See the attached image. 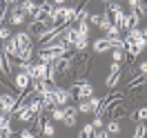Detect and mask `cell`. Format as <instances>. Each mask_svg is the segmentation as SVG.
<instances>
[{
    "instance_id": "34",
    "label": "cell",
    "mask_w": 147,
    "mask_h": 138,
    "mask_svg": "<svg viewBox=\"0 0 147 138\" xmlns=\"http://www.w3.org/2000/svg\"><path fill=\"white\" fill-rule=\"evenodd\" d=\"M20 136H22V138H31V136H36V131H34V129H22Z\"/></svg>"
},
{
    "instance_id": "16",
    "label": "cell",
    "mask_w": 147,
    "mask_h": 138,
    "mask_svg": "<svg viewBox=\"0 0 147 138\" xmlns=\"http://www.w3.org/2000/svg\"><path fill=\"white\" fill-rule=\"evenodd\" d=\"M54 2H51V0H42V2H40V5H38V9L42 11V13H45V16H49V13H51V11H54Z\"/></svg>"
},
{
    "instance_id": "3",
    "label": "cell",
    "mask_w": 147,
    "mask_h": 138,
    "mask_svg": "<svg viewBox=\"0 0 147 138\" xmlns=\"http://www.w3.org/2000/svg\"><path fill=\"white\" fill-rule=\"evenodd\" d=\"M134 27H138V16L136 13H134V11H131V13H125V16H123V20H120V25H118V29L120 31H123V29H134Z\"/></svg>"
},
{
    "instance_id": "11",
    "label": "cell",
    "mask_w": 147,
    "mask_h": 138,
    "mask_svg": "<svg viewBox=\"0 0 147 138\" xmlns=\"http://www.w3.org/2000/svg\"><path fill=\"white\" fill-rule=\"evenodd\" d=\"M0 69H2V74H11V60L5 49H0Z\"/></svg>"
},
{
    "instance_id": "38",
    "label": "cell",
    "mask_w": 147,
    "mask_h": 138,
    "mask_svg": "<svg viewBox=\"0 0 147 138\" xmlns=\"http://www.w3.org/2000/svg\"><path fill=\"white\" fill-rule=\"evenodd\" d=\"M5 2H9V5H16V2H18V0H5Z\"/></svg>"
},
{
    "instance_id": "4",
    "label": "cell",
    "mask_w": 147,
    "mask_h": 138,
    "mask_svg": "<svg viewBox=\"0 0 147 138\" xmlns=\"http://www.w3.org/2000/svg\"><path fill=\"white\" fill-rule=\"evenodd\" d=\"M54 98H56V105H67L69 98H71V92L69 89H63V87H54Z\"/></svg>"
},
{
    "instance_id": "10",
    "label": "cell",
    "mask_w": 147,
    "mask_h": 138,
    "mask_svg": "<svg viewBox=\"0 0 147 138\" xmlns=\"http://www.w3.org/2000/svg\"><path fill=\"white\" fill-rule=\"evenodd\" d=\"M9 20L13 22V25H22V22L27 20V13L20 9V7H13V9H11V18Z\"/></svg>"
},
{
    "instance_id": "6",
    "label": "cell",
    "mask_w": 147,
    "mask_h": 138,
    "mask_svg": "<svg viewBox=\"0 0 147 138\" xmlns=\"http://www.w3.org/2000/svg\"><path fill=\"white\" fill-rule=\"evenodd\" d=\"M20 9L25 11L27 16L34 18V16H36V11H38V0H22V2H20Z\"/></svg>"
},
{
    "instance_id": "27",
    "label": "cell",
    "mask_w": 147,
    "mask_h": 138,
    "mask_svg": "<svg viewBox=\"0 0 147 138\" xmlns=\"http://www.w3.org/2000/svg\"><path fill=\"white\" fill-rule=\"evenodd\" d=\"M87 20H92L94 25H98V27H100V22L105 20V13H94V16H89Z\"/></svg>"
},
{
    "instance_id": "33",
    "label": "cell",
    "mask_w": 147,
    "mask_h": 138,
    "mask_svg": "<svg viewBox=\"0 0 147 138\" xmlns=\"http://www.w3.org/2000/svg\"><path fill=\"white\" fill-rule=\"evenodd\" d=\"M123 56H125V51H123V49H114V51H111V58H114V63H118Z\"/></svg>"
},
{
    "instance_id": "29",
    "label": "cell",
    "mask_w": 147,
    "mask_h": 138,
    "mask_svg": "<svg viewBox=\"0 0 147 138\" xmlns=\"http://www.w3.org/2000/svg\"><path fill=\"white\" fill-rule=\"evenodd\" d=\"M134 118L140 120V123H143V120H147V107H140V109L136 111V116H134Z\"/></svg>"
},
{
    "instance_id": "5",
    "label": "cell",
    "mask_w": 147,
    "mask_h": 138,
    "mask_svg": "<svg viewBox=\"0 0 147 138\" xmlns=\"http://www.w3.org/2000/svg\"><path fill=\"white\" fill-rule=\"evenodd\" d=\"M29 83H31V76H29L27 71H20V74L16 76V87H18L20 92H27V89H29Z\"/></svg>"
},
{
    "instance_id": "19",
    "label": "cell",
    "mask_w": 147,
    "mask_h": 138,
    "mask_svg": "<svg viewBox=\"0 0 147 138\" xmlns=\"http://www.w3.org/2000/svg\"><path fill=\"white\" fill-rule=\"evenodd\" d=\"M42 134H45V136H54V134H56V127H54V123H51V120L42 123Z\"/></svg>"
},
{
    "instance_id": "30",
    "label": "cell",
    "mask_w": 147,
    "mask_h": 138,
    "mask_svg": "<svg viewBox=\"0 0 147 138\" xmlns=\"http://www.w3.org/2000/svg\"><path fill=\"white\" fill-rule=\"evenodd\" d=\"M87 100H89V105H92V111H96L98 109V107H100V98H96V96H92V98H87Z\"/></svg>"
},
{
    "instance_id": "24",
    "label": "cell",
    "mask_w": 147,
    "mask_h": 138,
    "mask_svg": "<svg viewBox=\"0 0 147 138\" xmlns=\"http://www.w3.org/2000/svg\"><path fill=\"white\" fill-rule=\"evenodd\" d=\"M134 136L136 138H140V136H147V125H136V129H134Z\"/></svg>"
},
{
    "instance_id": "2",
    "label": "cell",
    "mask_w": 147,
    "mask_h": 138,
    "mask_svg": "<svg viewBox=\"0 0 147 138\" xmlns=\"http://www.w3.org/2000/svg\"><path fill=\"white\" fill-rule=\"evenodd\" d=\"M16 102H18L16 96H11V94H0V111L11 114V111L16 109Z\"/></svg>"
},
{
    "instance_id": "13",
    "label": "cell",
    "mask_w": 147,
    "mask_h": 138,
    "mask_svg": "<svg viewBox=\"0 0 147 138\" xmlns=\"http://www.w3.org/2000/svg\"><path fill=\"white\" fill-rule=\"evenodd\" d=\"M36 116H38V114L29 109V105H27V107H22V109L18 111V118L22 120V123H31V120H36Z\"/></svg>"
},
{
    "instance_id": "18",
    "label": "cell",
    "mask_w": 147,
    "mask_h": 138,
    "mask_svg": "<svg viewBox=\"0 0 147 138\" xmlns=\"http://www.w3.org/2000/svg\"><path fill=\"white\" fill-rule=\"evenodd\" d=\"M118 80H120V71H114V74H109V78H107V80H105V83H107V87H116V85H118Z\"/></svg>"
},
{
    "instance_id": "26",
    "label": "cell",
    "mask_w": 147,
    "mask_h": 138,
    "mask_svg": "<svg viewBox=\"0 0 147 138\" xmlns=\"http://www.w3.org/2000/svg\"><path fill=\"white\" fill-rule=\"evenodd\" d=\"M118 34H120V29L116 27V25H109V29L105 31V36H107V38H116Z\"/></svg>"
},
{
    "instance_id": "31",
    "label": "cell",
    "mask_w": 147,
    "mask_h": 138,
    "mask_svg": "<svg viewBox=\"0 0 147 138\" xmlns=\"http://www.w3.org/2000/svg\"><path fill=\"white\" fill-rule=\"evenodd\" d=\"M9 38H11V31L7 27H0V40L5 42V40H9Z\"/></svg>"
},
{
    "instance_id": "36",
    "label": "cell",
    "mask_w": 147,
    "mask_h": 138,
    "mask_svg": "<svg viewBox=\"0 0 147 138\" xmlns=\"http://www.w3.org/2000/svg\"><path fill=\"white\" fill-rule=\"evenodd\" d=\"M138 71H143V74H147V63H140V65H138Z\"/></svg>"
},
{
    "instance_id": "14",
    "label": "cell",
    "mask_w": 147,
    "mask_h": 138,
    "mask_svg": "<svg viewBox=\"0 0 147 138\" xmlns=\"http://www.w3.org/2000/svg\"><path fill=\"white\" fill-rule=\"evenodd\" d=\"M125 51L129 54V60H131V58H136V54H140V47H138L134 40H127V38H125Z\"/></svg>"
},
{
    "instance_id": "32",
    "label": "cell",
    "mask_w": 147,
    "mask_h": 138,
    "mask_svg": "<svg viewBox=\"0 0 147 138\" xmlns=\"http://www.w3.org/2000/svg\"><path fill=\"white\" fill-rule=\"evenodd\" d=\"M7 125H9V114L0 111V127H7Z\"/></svg>"
},
{
    "instance_id": "20",
    "label": "cell",
    "mask_w": 147,
    "mask_h": 138,
    "mask_svg": "<svg viewBox=\"0 0 147 138\" xmlns=\"http://www.w3.org/2000/svg\"><path fill=\"white\" fill-rule=\"evenodd\" d=\"M78 34H80V38L89 36V25H87V20H80V22H78Z\"/></svg>"
},
{
    "instance_id": "9",
    "label": "cell",
    "mask_w": 147,
    "mask_h": 138,
    "mask_svg": "<svg viewBox=\"0 0 147 138\" xmlns=\"http://www.w3.org/2000/svg\"><path fill=\"white\" fill-rule=\"evenodd\" d=\"M7 54L11 56V58H16L18 60V54H20V49H18V45H16V40L13 38H9V40H5V47H2Z\"/></svg>"
},
{
    "instance_id": "12",
    "label": "cell",
    "mask_w": 147,
    "mask_h": 138,
    "mask_svg": "<svg viewBox=\"0 0 147 138\" xmlns=\"http://www.w3.org/2000/svg\"><path fill=\"white\" fill-rule=\"evenodd\" d=\"M13 40H16L18 49H22V47H29V45H31V38H29V34H25V31H18V34H13Z\"/></svg>"
},
{
    "instance_id": "17",
    "label": "cell",
    "mask_w": 147,
    "mask_h": 138,
    "mask_svg": "<svg viewBox=\"0 0 147 138\" xmlns=\"http://www.w3.org/2000/svg\"><path fill=\"white\" fill-rule=\"evenodd\" d=\"M31 56H34V47L29 45V47H22L20 49V54H18V60H31Z\"/></svg>"
},
{
    "instance_id": "8",
    "label": "cell",
    "mask_w": 147,
    "mask_h": 138,
    "mask_svg": "<svg viewBox=\"0 0 147 138\" xmlns=\"http://www.w3.org/2000/svg\"><path fill=\"white\" fill-rule=\"evenodd\" d=\"M76 116H78V107H67V109H65L63 123L67 127H74V125H76Z\"/></svg>"
},
{
    "instance_id": "37",
    "label": "cell",
    "mask_w": 147,
    "mask_h": 138,
    "mask_svg": "<svg viewBox=\"0 0 147 138\" xmlns=\"http://www.w3.org/2000/svg\"><path fill=\"white\" fill-rule=\"evenodd\" d=\"M51 2H54V5H63L65 0H51Z\"/></svg>"
},
{
    "instance_id": "22",
    "label": "cell",
    "mask_w": 147,
    "mask_h": 138,
    "mask_svg": "<svg viewBox=\"0 0 147 138\" xmlns=\"http://www.w3.org/2000/svg\"><path fill=\"white\" fill-rule=\"evenodd\" d=\"M76 11L78 9H74V7H65V20L69 22V20H76Z\"/></svg>"
},
{
    "instance_id": "7",
    "label": "cell",
    "mask_w": 147,
    "mask_h": 138,
    "mask_svg": "<svg viewBox=\"0 0 147 138\" xmlns=\"http://www.w3.org/2000/svg\"><path fill=\"white\" fill-rule=\"evenodd\" d=\"M109 49H111V42H109L107 36L98 38V40L94 42V51H96V54H105V51H109Z\"/></svg>"
},
{
    "instance_id": "35",
    "label": "cell",
    "mask_w": 147,
    "mask_h": 138,
    "mask_svg": "<svg viewBox=\"0 0 147 138\" xmlns=\"http://www.w3.org/2000/svg\"><path fill=\"white\" fill-rule=\"evenodd\" d=\"M114 71H120V65H118V63H114V65L109 67V74H114Z\"/></svg>"
},
{
    "instance_id": "39",
    "label": "cell",
    "mask_w": 147,
    "mask_h": 138,
    "mask_svg": "<svg viewBox=\"0 0 147 138\" xmlns=\"http://www.w3.org/2000/svg\"><path fill=\"white\" fill-rule=\"evenodd\" d=\"M102 2H107V5H109V2H111V0H102Z\"/></svg>"
},
{
    "instance_id": "23",
    "label": "cell",
    "mask_w": 147,
    "mask_h": 138,
    "mask_svg": "<svg viewBox=\"0 0 147 138\" xmlns=\"http://www.w3.org/2000/svg\"><path fill=\"white\" fill-rule=\"evenodd\" d=\"M94 129H96V127H94V123H87V125L83 127V131H80V136H85V138L94 136Z\"/></svg>"
},
{
    "instance_id": "28",
    "label": "cell",
    "mask_w": 147,
    "mask_h": 138,
    "mask_svg": "<svg viewBox=\"0 0 147 138\" xmlns=\"http://www.w3.org/2000/svg\"><path fill=\"white\" fill-rule=\"evenodd\" d=\"M78 111H80V114H89V111H92L89 100H83V102H80V105H78Z\"/></svg>"
},
{
    "instance_id": "1",
    "label": "cell",
    "mask_w": 147,
    "mask_h": 138,
    "mask_svg": "<svg viewBox=\"0 0 147 138\" xmlns=\"http://www.w3.org/2000/svg\"><path fill=\"white\" fill-rule=\"evenodd\" d=\"M71 94L76 96V98H80V100H87V98L94 96V87L89 83H74Z\"/></svg>"
},
{
    "instance_id": "21",
    "label": "cell",
    "mask_w": 147,
    "mask_h": 138,
    "mask_svg": "<svg viewBox=\"0 0 147 138\" xmlns=\"http://www.w3.org/2000/svg\"><path fill=\"white\" fill-rule=\"evenodd\" d=\"M120 131V125H118V120L114 118V120H109L107 123V134H118Z\"/></svg>"
},
{
    "instance_id": "15",
    "label": "cell",
    "mask_w": 147,
    "mask_h": 138,
    "mask_svg": "<svg viewBox=\"0 0 147 138\" xmlns=\"http://www.w3.org/2000/svg\"><path fill=\"white\" fill-rule=\"evenodd\" d=\"M29 109L36 111V114H40V111H45V105H42V98L38 96V98H34V100L29 102Z\"/></svg>"
},
{
    "instance_id": "25",
    "label": "cell",
    "mask_w": 147,
    "mask_h": 138,
    "mask_svg": "<svg viewBox=\"0 0 147 138\" xmlns=\"http://www.w3.org/2000/svg\"><path fill=\"white\" fill-rule=\"evenodd\" d=\"M85 47H87V38H78L74 45V51H85Z\"/></svg>"
}]
</instances>
